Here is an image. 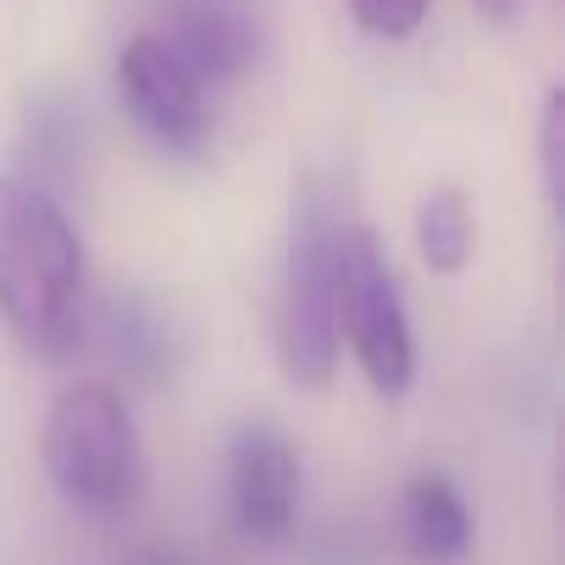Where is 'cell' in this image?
I'll return each mask as SVG.
<instances>
[{
  "label": "cell",
  "mask_w": 565,
  "mask_h": 565,
  "mask_svg": "<svg viewBox=\"0 0 565 565\" xmlns=\"http://www.w3.org/2000/svg\"><path fill=\"white\" fill-rule=\"evenodd\" d=\"M0 322L40 355L84 339V244L62 205L23 178H0Z\"/></svg>",
  "instance_id": "1"
},
{
  "label": "cell",
  "mask_w": 565,
  "mask_h": 565,
  "mask_svg": "<svg viewBox=\"0 0 565 565\" xmlns=\"http://www.w3.org/2000/svg\"><path fill=\"white\" fill-rule=\"evenodd\" d=\"M45 477L73 510L117 515L145 488V449L128 399L111 383H78L67 388L40 433Z\"/></svg>",
  "instance_id": "2"
},
{
  "label": "cell",
  "mask_w": 565,
  "mask_h": 565,
  "mask_svg": "<svg viewBox=\"0 0 565 565\" xmlns=\"http://www.w3.org/2000/svg\"><path fill=\"white\" fill-rule=\"evenodd\" d=\"M339 216L311 189L295 205L289 266H282L277 295V350L295 383L328 388L339 372Z\"/></svg>",
  "instance_id": "3"
},
{
  "label": "cell",
  "mask_w": 565,
  "mask_h": 565,
  "mask_svg": "<svg viewBox=\"0 0 565 565\" xmlns=\"http://www.w3.org/2000/svg\"><path fill=\"white\" fill-rule=\"evenodd\" d=\"M339 344L383 399H399L416 377V333L399 300V277L366 227L339 233Z\"/></svg>",
  "instance_id": "4"
},
{
  "label": "cell",
  "mask_w": 565,
  "mask_h": 565,
  "mask_svg": "<svg viewBox=\"0 0 565 565\" xmlns=\"http://www.w3.org/2000/svg\"><path fill=\"white\" fill-rule=\"evenodd\" d=\"M117 89L139 134L167 150V156H200L211 139V111H205V84L156 40L139 34L117 56Z\"/></svg>",
  "instance_id": "5"
},
{
  "label": "cell",
  "mask_w": 565,
  "mask_h": 565,
  "mask_svg": "<svg viewBox=\"0 0 565 565\" xmlns=\"http://www.w3.org/2000/svg\"><path fill=\"white\" fill-rule=\"evenodd\" d=\"M233 521L249 543H282L300 521V460L271 427H244L227 455Z\"/></svg>",
  "instance_id": "6"
},
{
  "label": "cell",
  "mask_w": 565,
  "mask_h": 565,
  "mask_svg": "<svg viewBox=\"0 0 565 565\" xmlns=\"http://www.w3.org/2000/svg\"><path fill=\"white\" fill-rule=\"evenodd\" d=\"M156 40L200 84H233L260 51L244 0H167V29Z\"/></svg>",
  "instance_id": "7"
},
{
  "label": "cell",
  "mask_w": 565,
  "mask_h": 565,
  "mask_svg": "<svg viewBox=\"0 0 565 565\" xmlns=\"http://www.w3.org/2000/svg\"><path fill=\"white\" fill-rule=\"evenodd\" d=\"M471 532H477V521L449 477L427 471L405 488V543L416 559H433V565L460 559L471 548Z\"/></svg>",
  "instance_id": "8"
},
{
  "label": "cell",
  "mask_w": 565,
  "mask_h": 565,
  "mask_svg": "<svg viewBox=\"0 0 565 565\" xmlns=\"http://www.w3.org/2000/svg\"><path fill=\"white\" fill-rule=\"evenodd\" d=\"M416 244H422V260L433 271H460L471 260L477 222H471V205H466L460 189L422 194V205H416Z\"/></svg>",
  "instance_id": "9"
},
{
  "label": "cell",
  "mask_w": 565,
  "mask_h": 565,
  "mask_svg": "<svg viewBox=\"0 0 565 565\" xmlns=\"http://www.w3.org/2000/svg\"><path fill=\"white\" fill-rule=\"evenodd\" d=\"M537 161H543V194H548V211H559V200H565V95H559V89H548V100H543Z\"/></svg>",
  "instance_id": "10"
},
{
  "label": "cell",
  "mask_w": 565,
  "mask_h": 565,
  "mask_svg": "<svg viewBox=\"0 0 565 565\" xmlns=\"http://www.w3.org/2000/svg\"><path fill=\"white\" fill-rule=\"evenodd\" d=\"M427 7H433V0H350L355 23L372 40H411L427 23Z\"/></svg>",
  "instance_id": "11"
},
{
  "label": "cell",
  "mask_w": 565,
  "mask_h": 565,
  "mask_svg": "<svg viewBox=\"0 0 565 565\" xmlns=\"http://www.w3.org/2000/svg\"><path fill=\"white\" fill-rule=\"evenodd\" d=\"M128 565H194L183 548H167V543H156V548H145V554H134Z\"/></svg>",
  "instance_id": "12"
},
{
  "label": "cell",
  "mask_w": 565,
  "mask_h": 565,
  "mask_svg": "<svg viewBox=\"0 0 565 565\" xmlns=\"http://www.w3.org/2000/svg\"><path fill=\"white\" fill-rule=\"evenodd\" d=\"M477 12H482L488 23H510V18L521 12V0H477Z\"/></svg>",
  "instance_id": "13"
}]
</instances>
